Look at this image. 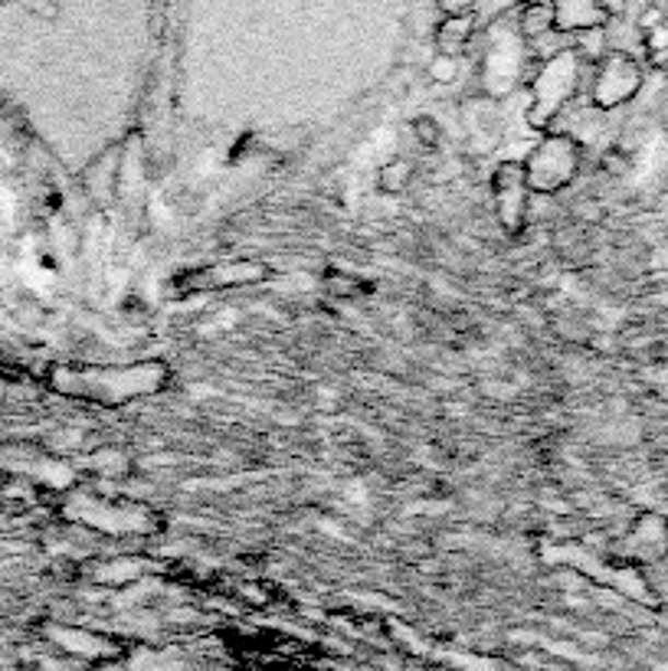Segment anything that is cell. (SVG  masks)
<instances>
[{
	"label": "cell",
	"mask_w": 668,
	"mask_h": 671,
	"mask_svg": "<svg viewBox=\"0 0 668 671\" xmlns=\"http://www.w3.org/2000/svg\"><path fill=\"white\" fill-rule=\"evenodd\" d=\"M413 184V164L407 157H394L380 167L377 174V187L387 193V197H400L407 193V187Z\"/></svg>",
	"instance_id": "10"
},
{
	"label": "cell",
	"mask_w": 668,
	"mask_h": 671,
	"mask_svg": "<svg viewBox=\"0 0 668 671\" xmlns=\"http://www.w3.org/2000/svg\"><path fill=\"white\" fill-rule=\"evenodd\" d=\"M521 164L531 193L554 197L577 180L584 167V141L571 131H548Z\"/></svg>",
	"instance_id": "4"
},
{
	"label": "cell",
	"mask_w": 668,
	"mask_h": 671,
	"mask_svg": "<svg viewBox=\"0 0 668 671\" xmlns=\"http://www.w3.org/2000/svg\"><path fill=\"white\" fill-rule=\"evenodd\" d=\"M459 72H462V59L440 56V52H433L430 62H426V69H423V75H426L430 82H440V85H453V82L459 79Z\"/></svg>",
	"instance_id": "13"
},
{
	"label": "cell",
	"mask_w": 668,
	"mask_h": 671,
	"mask_svg": "<svg viewBox=\"0 0 668 671\" xmlns=\"http://www.w3.org/2000/svg\"><path fill=\"white\" fill-rule=\"evenodd\" d=\"M653 7L659 10V16H663V23L668 26V0H653Z\"/></svg>",
	"instance_id": "17"
},
{
	"label": "cell",
	"mask_w": 668,
	"mask_h": 671,
	"mask_svg": "<svg viewBox=\"0 0 668 671\" xmlns=\"http://www.w3.org/2000/svg\"><path fill=\"white\" fill-rule=\"evenodd\" d=\"M167 43V0H0V92L112 102Z\"/></svg>",
	"instance_id": "2"
},
{
	"label": "cell",
	"mask_w": 668,
	"mask_h": 671,
	"mask_svg": "<svg viewBox=\"0 0 668 671\" xmlns=\"http://www.w3.org/2000/svg\"><path fill=\"white\" fill-rule=\"evenodd\" d=\"M581 85V52L564 46L561 52L548 56L531 82V105H528V125L531 128H551L567 105L574 102Z\"/></svg>",
	"instance_id": "5"
},
{
	"label": "cell",
	"mask_w": 668,
	"mask_h": 671,
	"mask_svg": "<svg viewBox=\"0 0 668 671\" xmlns=\"http://www.w3.org/2000/svg\"><path fill=\"white\" fill-rule=\"evenodd\" d=\"M600 167H603L607 174H613V177H623V174L630 170V154H626L623 148H613V151L603 154Z\"/></svg>",
	"instance_id": "15"
},
{
	"label": "cell",
	"mask_w": 668,
	"mask_h": 671,
	"mask_svg": "<svg viewBox=\"0 0 668 671\" xmlns=\"http://www.w3.org/2000/svg\"><path fill=\"white\" fill-rule=\"evenodd\" d=\"M436 20V0H167V49L180 85L403 92Z\"/></svg>",
	"instance_id": "1"
},
{
	"label": "cell",
	"mask_w": 668,
	"mask_h": 671,
	"mask_svg": "<svg viewBox=\"0 0 668 671\" xmlns=\"http://www.w3.org/2000/svg\"><path fill=\"white\" fill-rule=\"evenodd\" d=\"M171 370L161 361H138V364H121V367H89L69 374L66 393L105 403V407H121L141 397H154L167 384Z\"/></svg>",
	"instance_id": "3"
},
{
	"label": "cell",
	"mask_w": 668,
	"mask_h": 671,
	"mask_svg": "<svg viewBox=\"0 0 668 671\" xmlns=\"http://www.w3.org/2000/svg\"><path fill=\"white\" fill-rule=\"evenodd\" d=\"M518 662H521L525 671H577L574 666H567L561 659H551V656H541V652H525Z\"/></svg>",
	"instance_id": "14"
},
{
	"label": "cell",
	"mask_w": 668,
	"mask_h": 671,
	"mask_svg": "<svg viewBox=\"0 0 668 671\" xmlns=\"http://www.w3.org/2000/svg\"><path fill=\"white\" fill-rule=\"evenodd\" d=\"M410 131H413V141H417L423 151H436V148L443 144V125H440V118H433V115H417V118L410 121Z\"/></svg>",
	"instance_id": "12"
},
{
	"label": "cell",
	"mask_w": 668,
	"mask_h": 671,
	"mask_svg": "<svg viewBox=\"0 0 668 671\" xmlns=\"http://www.w3.org/2000/svg\"><path fill=\"white\" fill-rule=\"evenodd\" d=\"M272 275V266L262 259H223L210 266L187 269L174 279L177 292H223V289H246V285H262Z\"/></svg>",
	"instance_id": "6"
},
{
	"label": "cell",
	"mask_w": 668,
	"mask_h": 671,
	"mask_svg": "<svg viewBox=\"0 0 668 671\" xmlns=\"http://www.w3.org/2000/svg\"><path fill=\"white\" fill-rule=\"evenodd\" d=\"M554 256L564 259L567 266H587L594 256L590 236L581 226H567V229L554 233Z\"/></svg>",
	"instance_id": "9"
},
{
	"label": "cell",
	"mask_w": 668,
	"mask_h": 671,
	"mask_svg": "<svg viewBox=\"0 0 668 671\" xmlns=\"http://www.w3.org/2000/svg\"><path fill=\"white\" fill-rule=\"evenodd\" d=\"M643 89V66L623 52V49H610L607 56H600L597 69H594V85H590V102L594 108H620L626 102H633Z\"/></svg>",
	"instance_id": "7"
},
{
	"label": "cell",
	"mask_w": 668,
	"mask_h": 671,
	"mask_svg": "<svg viewBox=\"0 0 668 671\" xmlns=\"http://www.w3.org/2000/svg\"><path fill=\"white\" fill-rule=\"evenodd\" d=\"M600 7H603V13H607L610 20L626 13V0H600Z\"/></svg>",
	"instance_id": "16"
},
{
	"label": "cell",
	"mask_w": 668,
	"mask_h": 671,
	"mask_svg": "<svg viewBox=\"0 0 668 671\" xmlns=\"http://www.w3.org/2000/svg\"><path fill=\"white\" fill-rule=\"evenodd\" d=\"M531 187L525 180V164L521 161H502L492 170V207L499 216V226L505 233H521L528 223V207H531Z\"/></svg>",
	"instance_id": "8"
},
{
	"label": "cell",
	"mask_w": 668,
	"mask_h": 671,
	"mask_svg": "<svg viewBox=\"0 0 668 671\" xmlns=\"http://www.w3.org/2000/svg\"><path fill=\"white\" fill-rule=\"evenodd\" d=\"M325 289L335 295V298H361L367 292V282L361 275H351L344 269H331L325 275Z\"/></svg>",
	"instance_id": "11"
}]
</instances>
